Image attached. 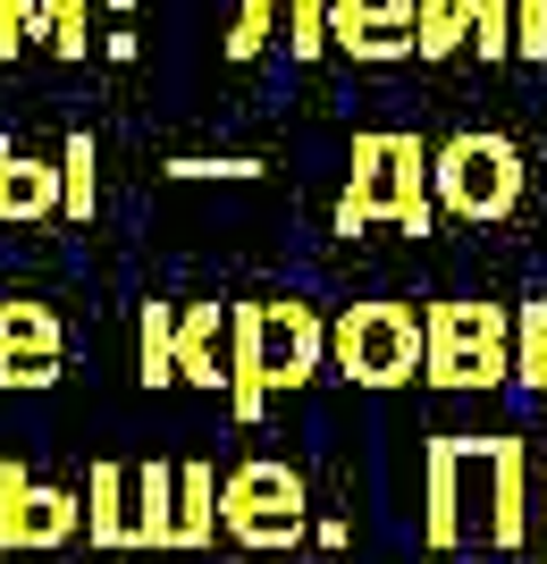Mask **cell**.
<instances>
[{
    "label": "cell",
    "instance_id": "8",
    "mask_svg": "<svg viewBox=\"0 0 547 564\" xmlns=\"http://www.w3.org/2000/svg\"><path fill=\"white\" fill-rule=\"evenodd\" d=\"M489 464V438H463V430H438L422 447V547L447 556L463 547V514H472V471Z\"/></svg>",
    "mask_w": 547,
    "mask_h": 564
},
{
    "label": "cell",
    "instance_id": "15",
    "mask_svg": "<svg viewBox=\"0 0 547 564\" xmlns=\"http://www.w3.org/2000/svg\"><path fill=\"white\" fill-rule=\"evenodd\" d=\"M94 212H101V143L76 127V135L59 143V219H68V228H94Z\"/></svg>",
    "mask_w": 547,
    "mask_h": 564
},
{
    "label": "cell",
    "instance_id": "7",
    "mask_svg": "<svg viewBox=\"0 0 547 564\" xmlns=\"http://www.w3.org/2000/svg\"><path fill=\"white\" fill-rule=\"evenodd\" d=\"M76 531H85V497L59 489V480H34V471L9 455V464H0V547L51 556V547H68Z\"/></svg>",
    "mask_w": 547,
    "mask_h": 564
},
{
    "label": "cell",
    "instance_id": "14",
    "mask_svg": "<svg viewBox=\"0 0 547 564\" xmlns=\"http://www.w3.org/2000/svg\"><path fill=\"white\" fill-rule=\"evenodd\" d=\"M530 531V464H523V438H497L489 455V547H523Z\"/></svg>",
    "mask_w": 547,
    "mask_h": 564
},
{
    "label": "cell",
    "instance_id": "12",
    "mask_svg": "<svg viewBox=\"0 0 547 564\" xmlns=\"http://www.w3.org/2000/svg\"><path fill=\"white\" fill-rule=\"evenodd\" d=\"M25 219H59V161L0 135V228H25Z\"/></svg>",
    "mask_w": 547,
    "mask_h": 564
},
{
    "label": "cell",
    "instance_id": "16",
    "mask_svg": "<svg viewBox=\"0 0 547 564\" xmlns=\"http://www.w3.org/2000/svg\"><path fill=\"white\" fill-rule=\"evenodd\" d=\"M177 540V464H135V547H168Z\"/></svg>",
    "mask_w": 547,
    "mask_h": 564
},
{
    "label": "cell",
    "instance_id": "22",
    "mask_svg": "<svg viewBox=\"0 0 547 564\" xmlns=\"http://www.w3.org/2000/svg\"><path fill=\"white\" fill-rule=\"evenodd\" d=\"M463 34H472L480 59H505L514 51V0H463Z\"/></svg>",
    "mask_w": 547,
    "mask_h": 564
},
{
    "label": "cell",
    "instance_id": "25",
    "mask_svg": "<svg viewBox=\"0 0 547 564\" xmlns=\"http://www.w3.org/2000/svg\"><path fill=\"white\" fill-rule=\"evenodd\" d=\"M43 43L59 51V59H85V51H94V34H85V0H43Z\"/></svg>",
    "mask_w": 547,
    "mask_h": 564
},
{
    "label": "cell",
    "instance_id": "1",
    "mask_svg": "<svg viewBox=\"0 0 547 564\" xmlns=\"http://www.w3.org/2000/svg\"><path fill=\"white\" fill-rule=\"evenodd\" d=\"M320 371H329V321H320L304 295L228 304V413H237V422H262L270 397L311 388Z\"/></svg>",
    "mask_w": 547,
    "mask_h": 564
},
{
    "label": "cell",
    "instance_id": "2",
    "mask_svg": "<svg viewBox=\"0 0 547 564\" xmlns=\"http://www.w3.org/2000/svg\"><path fill=\"white\" fill-rule=\"evenodd\" d=\"M329 228L337 236H362V228L429 236V228H438L422 135H405V127H362V135H354V169H346V194H337Z\"/></svg>",
    "mask_w": 547,
    "mask_h": 564
},
{
    "label": "cell",
    "instance_id": "9",
    "mask_svg": "<svg viewBox=\"0 0 547 564\" xmlns=\"http://www.w3.org/2000/svg\"><path fill=\"white\" fill-rule=\"evenodd\" d=\"M59 354H68V329L59 312L34 304V295H9L0 304V388H59Z\"/></svg>",
    "mask_w": 547,
    "mask_h": 564
},
{
    "label": "cell",
    "instance_id": "5",
    "mask_svg": "<svg viewBox=\"0 0 547 564\" xmlns=\"http://www.w3.org/2000/svg\"><path fill=\"white\" fill-rule=\"evenodd\" d=\"M304 522H311V489H304V471L278 464V455H253V464H237L219 480V531L237 547H253V556L295 547Z\"/></svg>",
    "mask_w": 547,
    "mask_h": 564
},
{
    "label": "cell",
    "instance_id": "23",
    "mask_svg": "<svg viewBox=\"0 0 547 564\" xmlns=\"http://www.w3.org/2000/svg\"><path fill=\"white\" fill-rule=\"evenodd\" d=\"M514 379H523V388H547V304L514 312Z\"/></svg>",
    "mask_w": 547,
    "mask_h": 564
},
{
    "label": "cell",
    "instance_id": "13",
    "mask_svg": "<svg viewBox=\"0 0 547 564\" xmlns=\"http://www.w3.org/2000/svg\"><path fill=\"white\" fill-rule=\"evenodd\" d=\"M177 379L186 388H228V304H177Z\"/></svg>",
    "mask_w": 547,
    "mask_h": 564
},
{
    "label": "cell",
    "instance_id": "11",
    "mask_svg": "<svg viewBox=\"0 0 547 564\" xmlns=\"http://www.w3.org/2000/svg\"><path fill=\"white\" fill-rule=\"evenodd\" d=\"M85 547H101V556H127V547H135V464H110V455H101V464L85 471Z\"/></svg>",
    "mask_w": 547,
    "mask_h": 564
},
{
    "label": "cell",
    "instance_id": "21",
    "mask_svg": "<svg viewBox=\"0 0 547 564\" xmlns=\"http://www.w3.org/2000/svg\"><path fill=\"white\" fill-rule=\"evenodd\" d=\"M168 177H186V186H253V177H262V161H253V152H177V161H168Z\"/></svg>",
    "mask_w": 547,
    "mask_h": 564
},
{
    "label": "cell",
    "instance_id": "17",
    "mask_svg": "<svg viewBox=\"0 0 547 564\" xmlns=\"http://www.w3.org/2000/svg\"><path fill=\"white\" fill-rule=\"evenodd\" d=\"M219 540V471L177 464V540L168 547H211Z\"/></svg>",
    "mask_w": 547,
    "mask_h": 564
},
{
    "label": "cell",
    "instance_id": "19",
    "mask_svg": "<svg viewBox=\"0 0 547 564\" xmlns=\"http://www.w3.org/2000/svg\"><path fill=\"white\" fill-rule=\"evenodd\" d=\"M463 43V0H413V59H447Z\"/></svg>",
    "mask_w": 547,
    "mask_h": 564
},
{
    "label": "cell",
    "instance_id": "3",
    "mask_svg": "<svg viewBox=\"0 0 547 564\" xmlns=\"http://www.w3.org/2000/svg\"><path fill=\"white\" fill-rule=\"evenodd\" d=\"M422 312L396 304V295H362L329 321V371L354 379V388H413L422 379Z\"/></svg>",
    "mask_w": 547,
    "mask_h": 564
},
{
    "label": "cell",
    "instance_id": "26",
    "mask_svg": "<svg viewBox=\"0 0 547 564\" xmlns=\"http://www.w3.org/2000/svg\"><path fill=\"white\" fill-rule=\"evenodd\" d=\"M43 34V0H0V59H18Z\"/></svg>",
    "mask_w": 547,
    "mask_h": 564
},
{
    "label": "cell",
    "instance_id": "4",
    "mask_svg": "<svg viewBox=\"0 0 547 564\" xmlns=\"http://www.w3.org/2000/svg\"><path fill=\"white\" fill-rule=\"evenodd\" d=\"M422 379L429 388H497L514 371V312L505 304H472V295H447V304L422 312Z\"/></svg>",
    "mask_w": 547,
    "mask_h": 564
},
{
    "label": "cell",
    "instance_id": "10",
    "mask_svg": "<svg viewBox=\"0 0 547 564\" xmlns=\"http://www.w3.org/2000/svg\"><path fill=\"white\" fill-rule=\"evenodd\" d=\"M329 51H346L362 68L413 59V0H329Z\"/></svg>",
    "mask_w": 547,
    "mask_h": 564
},
{
    "label": "cell",
    "instance_id": "28",
    "mask_svg": "<svg viewBox=\"0 0 547 564\" xmlns=\"http://www.w3.org/2000/svg\"><path fill=\"white\" fill-rule=\"evenodd\" d=\"M539 540H547V471H539Z\"/></svg>",
    "mask_w": 547,
    "mask_h": 564
},
{
    "label": "cell",
    "instance_id": "24",
    "mask_svg": "<svg viewBox=\"0 0 547 564\" xmlns=\"http://www.w3.org/2000/svg\"><path fill=\"white\" fill-rule=\"evenodd\" d=\"M286 51H295V59H320V51H329V0H286Z\"/></svg>",
    "mask_w": 547,
    "mask_h": 564
},
{
    "label": "cell",
    "instance_id": "27",
    "mask_svg": "<svg viewBox=\"0 0 547 564\" xmlns=\"http://www.w3.org/2000/svg\"><path fill=\"white\" fill-rule=\"evenodd\" d=\"M514 51L547 59V0H514Z\"/></svg>",
    "mask_w": 547,
    "mask_h": 564
},
{
    "label": "cell",
    "instance_id": "20",
    "mask_svg": "<svg viewBox=\"0 0 547 564\" xmlns=\"http://www.w3.org/2000/svg\"><path fill=\"white\" fill-rule=\"evenodd\" d=\"M278 18H286V0H237V25H228V59H262L270 43H278Z\"/></svg>",
    "mask_w": 547,
    "mask_h": 564
},
{
    "label": "cell",
    "instance_id": "6",
    "mask_svg": "<svg viewBox=\"0 0 547 564\" xmlns=\"http://www.w3.org/2000/svg\"><path fill=\"white\" fill-rule=\"evenodd\" d=\"M429 203L455 219H505L514 203H523V152H514V135H447L438 152H429Z\"/></svg>",
    "mask_w": 547,
    "mask_h": 564
},
{
    "label": "cell",
    "instance_id": "18",
    "mask_svg": "<svg viewBox=\"0 0 547 564\" xmlns=\"http://www.w3.org/2000/svg\"><path fill=\"white\" fill-rule=\"evenodd\" d=\"M135 371H143V388H177V304L135 312Z\"/></svg>",
    "mask_w": 547,
    "mask_h": 564
}]
</instances>
